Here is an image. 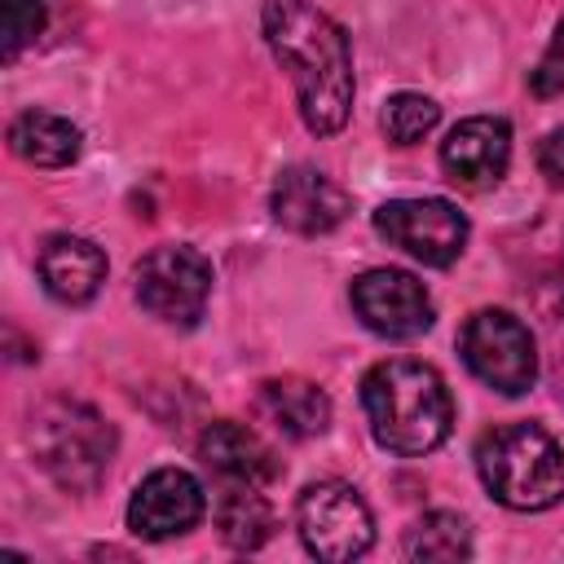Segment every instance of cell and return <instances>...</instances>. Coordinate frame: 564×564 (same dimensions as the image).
I'll return each instance as SVG.
<instances>
[{"label":"cell","instance_id":"1","mask_svg":"<svg viewBox=\"0 0 564 564\" xmlns=\"http://www.w3.org/2000/svg\"><path fill=\"white\" fill-rule=\"evenodd\" d=\"M264 40L282 70H291L308 132H339L352 110V48L344 26L313 0H264Z\"/></svg>","mask_w":564,"mask_h":564},{"label":"cell","instance_id":"2","mask_svg":"<svg viewBox=\"0 0 564 564\" xmlns=\"http://www.w3.org/2000/svg\"><path fill=\"white\" fill-rule=\"evenodd\" d=\"M370 436L392 454H432L454 427V397L445 379L414 357H388L361 379Z\"/></svg>","mask_w":564,"mask_h":564},{"label":"cell","instance_id":"3","mask_svg":"<svg viewBox=\"0 0 564 564\" xmlns=\"http://www.w3.org/2000/svg\"><path fill=\"white\" fill-rule=\"evenodd\" d=\"M476 471L511 511H546L564 498V445L538 423L489 427L476 441Z\"/></svg>","mask_w":564,"mask_h":564},{"label":"cell","instance_id":"4","mask_svg":"<svg viewBox=\"0 0 564 564\" xmlns=\"http://www.w3.org/2000/svg\"><path fill=\"white\" fill-rule=\"evenodd\" d=\"M31 454L62 489L88 494L110 467L115 432L93 405L57 397L31 414Z\"/></svg>","mask_w":564,"mask_h":564},{"label":"cell","instance_id":"5","mask_svg":"<svg viewBox=\"0 0 564 564\" xmlns=\"http://www.w3.org/2000/svg\"><path fill=\"white\" fill-rule=\"evenodd\" d=\"M458 352H463L467 370L485 388H494L502 397H520L538 379L533 335L507 308H480V313H471L467 326H463V335H458Z\"/></svg>","mask_w":564,"mask_h":564},{"label":"cell","instance_id":"6","mask_svg":"<svg viewBox=\"0 0 564 564\" xmlns=\"http://www.w3.org/2000/svg\"><path fill=\"white\" fill-rule=\"evenodd\" d=\"M295 529L308 555L344 564L370 551L375 542V516L366 498L344 480H317L295 502Z\"/></svg>","mask_w":564,"mask_h":564},{"label":"cell","instance_id":"7","mask_svg":"<svg viewBox=\"0 0 564 564\" xmlns=\"http://www.w3.org/2000/svg\"><path fill=\"white\" fill-rule=\"evenodd\" d=\"M212 295V264L194 247H154L137 264V300L145 313L172 326H194Z\"/></svg>","mask_w":564,"mask_h":564},{"label":"cell","instance_id":"8","mask_svg":"<svg viewBox=\"0 0 564 564\" xmlns=\"http://www.w3.org/2000/svg\"><path fill=\"white\" fill-rule=\"evenodd\" d=\"M375 229L432 269L454 264L467 247V220L449 198H392L375 212Z\"/></svg>","mask_w":564,"mask_h":564},{"label":"cell","instance_id":"9","mask_svg":"<svg viewBox=\"0 0 564 564\" xmlns=\"http://www.w3.org/2000/svg\"><path fill=\"white\" fill-rule=\"evenodd\" d=\"M352 308L383 339H414L432 326V300L405 269H366L352 282Z\"/></svg>","mask_w":564,"mask_h":564},{"label":"cell","instance_id":"10","mask_svg":"<svg viewBox=\"0 0 564 564\" xmlns=\"http://www.w3.org/2000/svg\"><path fill=\"white\" fill-rule=\"evenodd\" d=\"M203 511H207L203 485L181 467H159L137 485L128 502V529L145 542H167L189 533L203 520Z\"/></svg>","mask_w":564,"mask_h":564},{"label":"cell","instance_id":"11","mask_svg":"<svg viewBox=\"0 0 564 564\" xmlns=\"http://www.w3.org/2000/svg\"><path fill=\"white\" fill-rule=\"evenodd\" d=\"M511 163V128L494 115H471L449 128L441 141V167L463 189H489L507 176Z\"/></svg>","mask_w":564,"mask_h":564},{"label":"cell","instance_id":"12","mask_svg":"<svg viewBox=\"0 0 564 564\" xmlns=\"http://www.w3.org/2000/svg\"><path fill=\"white\" fill-rule=\"evenodd\" d=\"M269 212L291 234H330L348 216V194L317 167H286L273 181Z\"/></svg>","mask_w":564,"mask_h":564},{"label":"cell","instance_id":"13","mask_svg":"<svg viewBox=\"0 0 564 564\" xmlns=\"http://www.w3.org/2000/svg\"><path fill=\"white\" fill-rule=\"evenodd\" d=\"M40 282L62 304H88L106 282V256L79 234H53L40 247Z\"/></svg>","mask_w":564,"mask_h":564},{"label":"cell","instance_id":"14","mask_svg":"<svg viewBox=\"0 0 564 564\" xmlns=\"http://www.w3.org/2000/svg\"><path fill=\"white\" fill-rule=\"evenodd\" d=\"M198 458L225 485H269L278 476L273 449L251 427H242L234 419H220L198 436Z\"/></svg>","mask_w":564,"mask_h":564},{"label":"cell","instance_id":"15","mask_svg":"<svg viewBox=\"0 0 564 564\" xmlns=\"http://www.w3.org/2000/svg\"><path fill=\"white\" fill-rule=\"evenodd\" d=\"M256 410H260V419H269L291 441L322 436L330 423V401L308 379H264L256 392Z\"/></svg>","mask_w":564,"mask_h":564},{"label":"cell","instance_id":"16","mask_svg":"<svg viewBox=\"0 0 564 564\" xmlns=\"http://www.w3.org/2000/svg\"><path fill=\"white\" fill-rule=\"evenodd\" d=\"M9 145L31 167H66L79 154V128L53 110H22L9 123Z\"/></svg>","mask_w":564,"mask_h":564},{"label":"cell","instance_id":"17","mask_svg":"<svg viewBox=\"0 0 564 564\" xmlns=\"http://www.w3.org/2000/svg\"><path fill=\"white\" fill-rule=\"evenodd\" d=\"M216 529L234 551H256L273 533V511L260 485H225L216 498Z\"/></svg>","mask_w":564,"mask_h":564},{"label":"cell","instance_id":"18","mask_svg":"<svg viewBox=\"0 0 564 564\" xmlns=\"http://www.w3.org/2000/svg\"><path fill=\"white\" fill-rule=\"evenodd\" d=\"M405 555H410V560H441V564L467 560V555H471V529H467V520L454 516V511H432V516H423V520L410 524V533H405Z\"/></svg>","mask_w":564,"mask_h":564},{"label":"cell","instance_id":"19","mask_svg":"<svg viewBox=\"0 0 564 564\" xmlns=\"http://www.w3.org/2000/svg\"><path fill=\"white\" fill-rule=\"evenodd\" d=\"M436 119H441V106H436L432 97H423V93H397V97H388V106H383V132H388L392 145H414V141H423V137L436 128Z\"/></svg>","mask_w":564,"mask_h":564},{"label":"cell","instance_id":"20","mask_svg":"<svg viewBox=\"0 0 564 564\" xmlns=\"http://www.w3.org/2000/svg\"><path fill=\"white\" fill-rule=\"evenodd\" d=\"M44 0H0V57L13 62L44 31Z\"/></svg>","mask_w":564,"mask_h":564},{"label":"cell","instance_id":"21","mask_svg":"<svg viewBox=\"0 0 564 564\" xmlns=\"http://www.w3.org/2000/svg\"><path fill=\"white\" fill-rule=\"evenodd\" d=\"M529 84H533V93H542V97L564 93V22L555 26V40H551V48L542 53L538 70L529 75Z\"/></svg>","mask_w":564,"mask_h":564},{"label":"cell","instance_id":"22","mask_svg":"<svg viewBox=\"0 0 564 564\" xmlns=\"http://www.w3.org/2000/svg\"><path fill=\"white\" fill-rule=\"evenodd\" d=\"M538 167L551 185H564V128H551L538 145Z\"/></svg>","mask_w":564,"mask_h":564}]
</instances>
